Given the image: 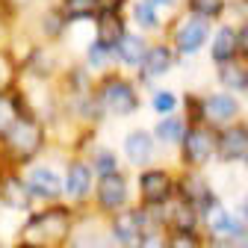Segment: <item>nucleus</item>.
Segmentation results:
<instances>
[{"label":"nucleus","instance_id":"obj_1","mask_svg":"<svg viewBox=\"0 0 248 248\" xmlns=\"http://www.w3.org/2000/svg\"><path fill=\"white\" fill-rule=\"evenodd\" d=\"M68 231H71V213L68 210H47V213L33 216V219L24 225L21 242L45 248V245L62 242V239L68 236Z\"/></svg>","mask_w":248,"mask_h":248},{"label":"nucleus","instance_id":"obj_2","mask_svg":"<svg viewBox=\"0 0 248 248\" xmlns=\"http://www.w3.org/2000/svg\"><path fill=\"white\" fill-rule=\"evenodd\" d=\"M45 142V133H42V124L30 121V118H18L12 127L3 133V148L12 154L15 160H30L36 157L39 148Z\"/></svg>","mask_w":248,"mask_h":248},{"label":"nucleus","instance_id":"obj_3","mask_svg":"<svg viewBox=\"0 0 248 248\" xmlns=\"http://www.w3.org/2000/svg\"><path fill=\"white\" fill-rule=\"evenodd\" d=\"M101 101L109 112L115 115H130L136 112L139 101H136V92L130 83H124V80H107L104 89H101Z\"/></svg>","mask_w":248,"mask_h":248},{"label":"nucleus","instance_id":"obj_4","mask_svg":"<svg viewBox=\"0 0 248 248\" xmlns=\"http://www.w3.org/2000/svg\"><path fill=\"white\" fill-rule=\"evenodd\" d=\"M207 33H210L207 21L198 18V15H189L186 21H180L177 33H174V45H177V50H180L183 56H192V53L207 42Z\"/></svg>","mask_w":248,"mask_h":248},{"label":"nucleus","instance_id":"obj_5","mask_svg":"<svg viewBox=\"0 0 248 248\" xmlns=\"http://www.w3.org/2000/svg\"><path fill=\"white\" fill-rule=\"evenodd\" d=\"M112 233L124 248H139L145 239V213L142 210H130L121 213L118 219L112 222Z\"/></svg>","mask_w":248,"mask_h":248},{"label":"nucleus","instance_id":"obj_6","mask_svg":"<svg viewBox=\"0 0 248 248\" xmlns=\"http://www.w3.org/2000/svg\"><path fill=\"white\" fill-rule=\"evenodd\" d=\"M216 142H219V139H216L213 133H207V130H201V127L189 130L186 139H183V160L189 163V166L207 163L213 157V151H216Z\"/></svg>","mask_w":248,"mask_h":248},{"label":"nucleus","instance_id":"obj_7","mask_svg":"<svg viewBox=\"0 0 248 248\" xmlns=\"http://www.w3.org/2000/svg\"><path fill=\"white\" fill-rule=\"evenodd\" d=\"M139 189H142L145 204H163V201H169L174 183H171V177H169L163 169H151V171H142Z\"/></svg>","mask_w":248,"mask_h":248},{"label":"nucleus","instance_id":"obj_8","mask_svg":"<svg viewBox=\"0 0 248 248\" xmlns=\"http://www.w3.org/2000/svg\"><path fill=\"white\" fill-rule=\"evenodd\" d=\"M124 201H127V180H124V174H107L101 177L98 183V204L104 210H118L124 207Z\"/></svg>","mask_w":248,"mask_h":248},{"label":"nucleus","instance_id":"obj_9","mask_svg":"<svg viewBox=\"0 0 248 248\" xmlns=\"http://www.w3.org/2000/svg\"><path fill=\"white\" fill-rule=\"evenodd\" d=\"M124 18L118 9H104L98 15V45L104 47H118L124 42Z\"/></svg>","mask_w":248,"mask_h":248},{"label":"nucleus","instance_id":"obj_10","mask_svg":"<svg viewBox=\"0 0 248 248\" xmlns=\"http://www.w3.org/2000/svg\"><path fill=\"white\" fill-rule=\"evenodd\" d=\"M216 151H219L222 160H239L242 154H248V133H245V127L222 130L219 142H216Z\"/></svg>","mask_w":248,"mask_h":248},{"label":"nucleus","instance_id":"obj_11","mask_svg":"<svg viewBox=\"0 0 248 248\" xmlns=\"http://www.w3.org/2000/svg\"><path fill=\"white\" fill-rule=\"evenodd\" d=\"M27 186H30V192H33L36 198H56L59 195V189H62V183H59V177H56V171H50V169H30V174H27Z\"/></svg>","mask_w":248,"mask_h":248},{"label":"nucleus","instance_id":"obj_12","mask_svg":"<svg viewBox=\"0 0 248 248\" xmlns=\"http://www.w3.org/2000/svg\"><path fill=\"white\" fill-rule=\"evenodd\" d=\"M30 186L24 183V180H18V177H12V174H3L0 177V201H3L6 207H12V210H27L30 207Z\"/></svg>","mask_w":248,"mask_h":248},{"label":"nucleus","instance_id":"obj_13","mask_svg":"<svg viewBox=\"0 0 248 248\" xmlns=\"http://www.w3.org/2000/svg\"><path fill=\"white\" fill-rule=\"evenodd\" d=\"M124 154H127V160L133 166H145L151 160V154H154V139L145 130H133V133H127V139H124Z\"/></svg>","mask_w":248,"mask_h":248},{"label":"nucleus","instance_id":"obj_14","mask_svg":"<svg viewBox=\"0 0 248 248\" xmlns=\"http://www.w3.org/2000/svg\"><path fill=\"white\" fill-rule=\"evenodd\" d=\"M171 68V50L166 45H157V47H151L145 62H142V77L145 80H154V77H160Z\"/></svg>","mask_w":248,"mask_h":248},{"label":"nucleus","instance_id":"obj_15","mask_svg":"<svg viewBox=\"0 0 248 248\" xmlns=\"http://www.w3.org/2000/svg\"><path fill=\"white\" fill-rule=\"evenodd\" d=\"M239 53L236 47V30L233 27H222L219 33H216V42H213V59L225 65V62H233V56Z\"/></svg>","mask_w":248,"mask_h":248},{"label":"nucleus","instance_id":"obj_16","mask_svg":"<svg viewBox=\"0 0 248 248\" xmlns=\"http://www.w3.org/2000/svg\"><path fill=\"white\" fill-rule=\"evenodd\" d=\"M89 186H92V171L86 163H71L68 166V177H65V192L71 198H83L89 192Z\"/></svg>","mask_w":248,"mask_h":248},{"label":"nucleus","instance_id":"obj_17","mask_svg":"<svg viewBox=\"0 0 248 248\" xmlns=\"http://www.w3.org/2000/svg\"><path fill=\"white\" fill-rule=\"evenodd\" d=\"M236 101L231 98V95H213V98H207L204 101V115L210 118V121H228V118H233L236 115Z\"/></svg>","mask_w":248,"mask_h":248},{"label":"nucleus","instance_id":"obj_18","mask_svg":"<svg viewBox=\"0 0 248 248\" xmlns=\"http://www.w3.org/2000/svg\"><path fill=\"white\" fill-rule=\"evenodd\" d=\"M148 45L139 39V36H124V42L118 45V59L124 65H142L145 56H148Z\"/></svg>","mask_w":248,"mask_h":248},{"label":"nucleus","instance_id":"obj_19","mask_svg":"<svg viewBox=\"0 0 248 248\" xmlns=\"http://www.w3.org/2000/svg\"><path fill=\"white\" fill-rule=\"evenodd\" d=\"M62 6H65V15L71 21H83V18L95 15L101 9V0H65Z\"/></svg>","mask_w":248,"mask_h":248},{"label":"nucleus","instance_id":"obj_20","mask_svg":"<svg viewBox=\"0 0 248 248\" xmlns=\"http://www.w3.org/2000/svg\"><path fill=\"white\" fill-rule=\"evenodd\" d=\"M195 213H198V207H192L189 201H183V204H177L174 207V228L180 231V233H192V228H195Z\"/></svg>","mask_w":248,"mask_h":248},{"label":"nucleus","instance_id":"obj_21","mask_svg":"<svg viewBox=\"0 0 248 248\" xmlns=\"http://www.w3.org/2000/svg\"><path fill=\"white\" fill-rule=\"evenodd\" d=\"M219 80L231 89H248V74L236 65V62H225V65H219Z\"/></svg>","mask_w":248,"mask_h":248},{"label":"nucleus","instance_id":"obj_22","mask_svg":"<svg viewBox=\"0 0 248 248\" xmlns=\"http://www.w3.org/2000/svg\"><path fill=\"white\" fill-rule=\"evenodd\" d=\"M157 136L163 142H183L186 139V127H183V121H177V118H166V121L157 124Z\"/></svg>","mask_w":248,"mask_h":248},{"label":"nucleus","instance_id":"obj_23","mask_svg":"<svg viewBox=\"0 0 248 248\" xmlns=\"http://www.w3.org/2000/svg\"><path fill=\"white\" fill-rule=\"evenodd\" d=\"M189 9L198 18H216L225 12V0H189Z\"/></svg>","mask_w":248,"mask_h":248},{"label":"nucleus","instance_id":"obj_24","mask_svg":"<svg viewBox=\"0 0 248 248\" xmlns=\"http://www.w3.org/2000/svg\"><path fill=\"white\" fill-rule=\"evenodd\" d=\"M133 15H136V21L142 24V27H148V30H154L160 21H157V6L151 3V0H145V3H136L133 6Z\"/></svg>","mask_w":248,"mask_h":248},{"label":"nucleus","instance_id":"obj_25","mask_svg":"<svg viewBox=\"0 0 248 248\" xmlns=\"http://www.w3.org/2000/svg\"><path fill=\"white\" fill-rule=\"evenodd\" d=\"M15 112H18V107H15L6 95H0V136H3V133L12 127V124L18 121V115H15Z\"/></svg>","mask_w":248,"mask_h":248},{"label":"nucleus","instance_id":"obj_26","mask_svg":"<svg viewBox=\"0 0 248 248\" xmlns=\"http://www.w3.org/2000/svg\"><path fill=\"white\" fill-rule=\"evenodd\" d=\"M12 80H15V62L6 50H0V95L12 86Z\"/></svg>","mask_w":248,"mask_h":248},{"label":"nucleus","instance_id":"obj_27","mask_svg":"<svg viewBox=\"0 0 248 248\" xmlns=\"http://www.w3.org/2000/svg\"><path fill=\"white\" fill-rule=\"evenodd\" d=\"M177 107V95L174 92H157V95H154V109L157 112H171Z\"/></svg>","mask_w":248,"mask_h":248},{"label":"nucleus","instance_id":"obj_28","mask_svg":"<svg viewBox=\"0 0 248 248\" xmlns=\"http://www.w3.org/2000/svg\"><path fill=\"white\" fill-rule=\"evenodd\" d=\"M95 166H98V171H101V177H107V174H115L118 169H115V157L109 151H101L98 157H95Z\"/></svg>","mask_w":248,"mask_h":248},{"label":"nucleus","instance_id":"obj_29","mask_svg":"<svg viewBox=\"0 0 248 248\" xmlns=\"http://www.w3.org/2000/svg\"><path fill=\"white\" fill-rule=\"evenodd\" d=\"M169 248H198V242H195V236L192 233H174L171 236V242H169Z\"/></svg>","mask_w":248,"mask_h":248},{"label":"nucleus","instance_id":"obj_30","mask_svg":"<svg viewBox=\"0 0 248 248\" xmlns=\"http://www.w3.org/2000/svg\"><path fill=\"white\" fill-rule=\"evenodd\" d=\"M107 50H109V47H104V45H98V42H95V45L89 47V62H92V65L104 62V59H107Z\"/></svg>","mask_w":248,"mask_h":248},{"label":"nucleus","instance_id":"obj_31","mask_svg":"<svg viewBox=\"0 0 248 248\" xmlns=\"http://www.w3.org/2000/svg\"><path fill=\"white\" fill-rule=\"evenodd\" d=\"M236 47L242 56H248V24H242V30L236 33Z\"/></svg>","mask_w":248,"mask_h":248},{"label":"nucleus","instance_id":"obj_32","mask_svg":"<svg viewBox=\"0 0 248 248\" xmlns=\"http://www.w3.org/2000/svg\"><path fill=\"white\" fill-rule=\"evenodd\" d=\"M139 248H166V242H163L160 236H154V233H151V236H145V239H142V245H139Z\"/></svg>","mask_w":248,"mask_h":248},{"label":"nucleus","instance_id":"obj_33","mask_svg":"<svg viewBox=\"0 0 248 248\" xmlns=\"http://www.w3.org/2000/svg\"><path fill=\"white\" fill-rule=\"evenodd\" d=\"M77 248H112V245H107L104 239H83Z\"/></svg>","mask_w":248,"mask_h":248},{"label":"nucleus","instance_id":"obj_34","mask_svg":"<svg viewBox=\"0 0 248 248\" xmlns=\"http://www.w3.org/2000/svg\"><path fill=\"white\" fill-rule=\"evenodd\" d=\"M242 216H245V219H248V198L242 201Z\"/></svg>","mask_w":248,"mask_h":248},{"label":"nucleus","instance_id":"obj_35","mask_svg":"<svg viewBox=\"0 0 248 248\" xmlns=\"http://www.w3.org/2000/svg\"><path fill=\"white\" fill-rule=\"evenodd\" d=\"M18 248H39V245H27V242H21V245H18Z\"/></svg>","mask_w":248,"mask_h":248},{"label":"nucleus","instance_id":"obj_36","mask_svg":"<svg viewBox=\"0 0 248 248\" xmlns=\"http://www.w3.org/2000/svg\"><path fill=\"white\" fill-rule=\"evenodd\" d=\"M245 163H248V154H245Z\"/></svg>","mask_w":248,"mask_h":248},{"label":"nucleus","instance_id":"obj_37","mask_svg":"<svg viewBox=\"0 0 248 248\" xmlns=\"http://www.w3.org/2000/svg\"><path fill=\"white\" fill-rule=\"evenodd\" d=\"M245 92H248V89H245Z\"/></svg>","mask_w":248,"mask_h":248}]
</instances>
